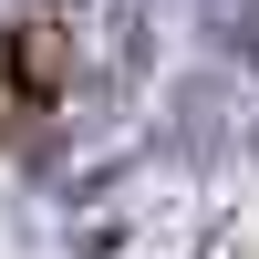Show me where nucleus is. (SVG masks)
<instances>
[{"instance_id": "1", "label": "nucleus", "mask_w": 259, "mask_h": 259, "mask_svg": "<svg viewBox=\"0 0 259 259\" xmlns=\"http://www.w3.org/2000/svg\"><path fill=\"white\" fill-rule=\"evenodd\" d=\"M11 73H21L31 104H52L62 73H73V31H62V21H21V31H11Z\"/></svg>"}, {"instance_id": "2", "label": "nucleus", "mask_w": 259, "mask_h": 259, "mask_svg": "<svg viewBox=\"0 0 259 259\" xmlns=\"http://www.w3.org/2000/svg\"><path fill=\"white\" fill-rule=\"evenodd\" d=\"M11 104H31V94H21V73H0V135H11Z\"/></svg>"}]
</instances>
